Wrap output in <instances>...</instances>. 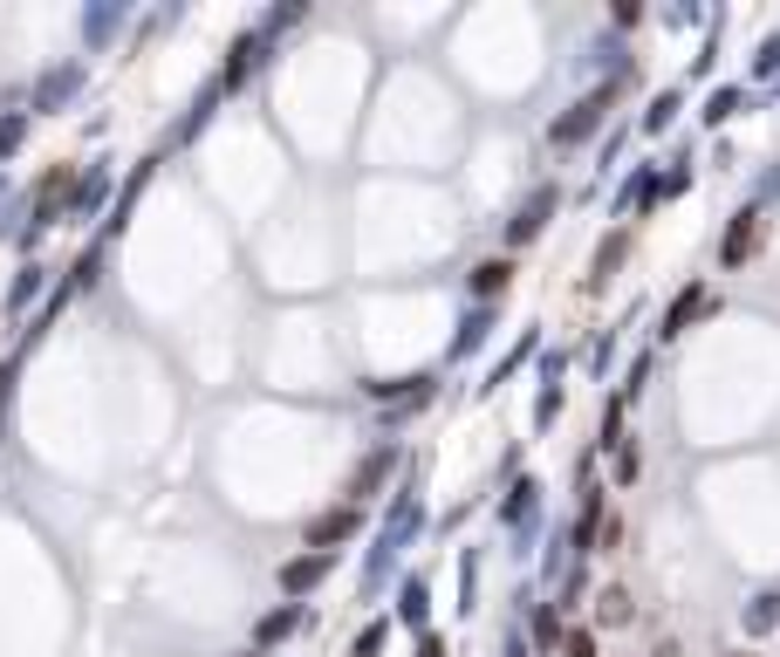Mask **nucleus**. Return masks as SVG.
<instances>
[{
  "mask_svg": "<svg viewBox=\"0 0 780 657\" xmlns=\"http://www.w3.org/2000/svg\"><path fill=\"white\" fill-rule=\"evenodd\" d=\"M603 110H610V96H589V104H576V117H562V123H555V144H576V138H589Z\"/></svg>",
  "mask_w": 780,
  "mask_h": 657,
  "instance_id": "nucleus-1",
  "label": "nucleus"
},
{
  "mask_svg": "<svg viewBox=\"0 0 780 657\" xmlns=\"http://www.w3.org/2000/svg\"><path fill=\"white\" fill-rule=\"evenodd\" d=\"M473 288H480V295H493V288H507V261H486V267L473 274Z\"/></svg>",
  "mask_w": 780,
  "mask_h": 657,
  "instance_id": "nucleus-9",
  "label": "nucleus"
},
{
  "mask_svg": "<svg viewBox=\"0 0 780 657\" xmlns=\"http://www.w3.org/2000/svg\"><path fill=\"white\" fill-rule=\"evenodd\" d=\"M425 657H438V637H432V644H425Z\"/></svg>",
  "mask_w": 780,
  "mask_h": 657,
  "instance_id": "nucleus-13",
  "label": "nucleus"
},
{
  "mask_svg": "<svg viewBox=\"0 0 780 657\" xmlns=\"http://www.w3.org/2000/svg\"><path fill=\"white\" fill-rule=\"evenodd\" d=\"M548 206H555V192H534V199H528V213L513 219V234H507V240H534V234H541V219H548Z\"/></svg>",
  "mask_w": 780,
  "mask_h": 657,
  "instance_id": "nucleus-3",
  "label": "nucleus"
},
{
  "mask_svg": "<svg viewBox=\"0 0 780 657\" xmlns=\"http://www.w3.org/2000/svg\"><path fill=\"white\" fill-rule=\"evenodd\" d=\"M568 657H595V644L589 637H568Z\"/></svg>",
  "mask_w": 780,
  "mask_h": 657,
  "instance_id": "nucleus-12",
  "label": "nucleus"
},
{
  "mask_svg": "<svg viewBox=\"0 0 780 657\" xmlns=\"http://www.w3.org/2000/svg\"><path fill=\"white\" fill-rule=\"evenodd\" d=\"M390 459H398V452H370V466H363V473L350 479V493H356V500H370V487H377V479L390 473Z\"/></svg>",
  "mask_w": 780,
  "mask_h": 657,
  "instance_id": "nucleus-4",
  "label": "nucleus"
},
{
  "mask_svg": "<svg viewBox=\"0 0 780 657\" xmlns=\"http://www.w3.org/2000/svg\"><path fill=\"white\" fill-rule=\"evenodd\" d=\"M302 623V610H274V617H260V644H274V637H288V630Z\"/></svg>",
  "mask_w": 780,
  "mask_h": 657,
  "instance_id": "nucleus-6",
  "label": "nucleus"
},
{
  "mask_svg": "<svg viewBox=\"0 0 780 657\" xmlns=\"http://www.w3.org/2000/svg\"><path fill=\"white\" fill-rule=\"evenodd\" d=\"M780 623V596H753V610H746V630H767Z\"/></svg>",
  "mask_w": 780,
  "mask_h": 657,
  "instance_id": "nucleus-7",
  "label": "nucleus"
},
{
  "mask_svg": "<svg viewBox=\"0 0 780 657\" xmlns=\"http://www.w3.org/2000/svg\"><path fill=\"white\" fill-rule=\"evenodd\" d=\"M322 569H329V554H308V562H295V569H281V583H288V589H308V583H316Z\"/></svg>",
  "mask_w": 780,
  "mask_h": 657,
  "instance_id": "nucleus-5",
  "label": "nucleus"
},
{
  "mask_svg": "<svg viewBox=\"0 0 780 657\" xmlns=\"http://www.w3.org/2000/svg\"><path fill=\"white\" fill-rule=\"evenodd\" d=\"M733 110H740V89H719L712 104H706V117H712V123H719V117H733Z\"/></svg>",
  "mask_w": 780,
  "mask_h": 657,
  "instance_id": "nucleus-11",
  "label": "nucleus"
},
{
  "mask_svg": "<svg viewBox=\"0 0 780 657\" xmlns=\"http://www.w3.org/2000/svg\"><path fill=\"white\" fill-rule=\"evenodd\" d=\"M753 234H760V213H740V219H733V234H725V247H719V261H725V267H740V261L753 254Z\"/></svg>",
  "mask_w": 780,
  "mask_h": 657,
  "instance_id": "nucleus-2",
  "label": "nucleus"
},
{
  "mask_svg": "<svg viewBox=\"0 0 780 657\" xmlns=\"http://www.w3.org/2000/svg\"><path fill=\"white\" fill-rule=\"evenodd\" d=\"M350 527H356V514H329V521L316 527V541H343V535H350Z\"/></svg>",
  "mask_w": 780,
  "mask_h": 657,
  "instance_id": "nucleus-10",
  "label": "nucleus"
},
{
  "mask_svg": "<svg viewBox=\"0 0 780 657\" xmlns=\"http://www.w3.org/2000/svg\"><path fill=\"white\" fill-rule=\"evenodd\" d=\"M698 301H706V295H698V288H692V295H678V309H671V322H664V336H678V329H685V322L698 315Z\"/></svg>",
  "mask_w": 780,
  "mask_h": 657,
  "instance_id": "nucleus-8",
  "label": "nucleus"
}]
</instances>
